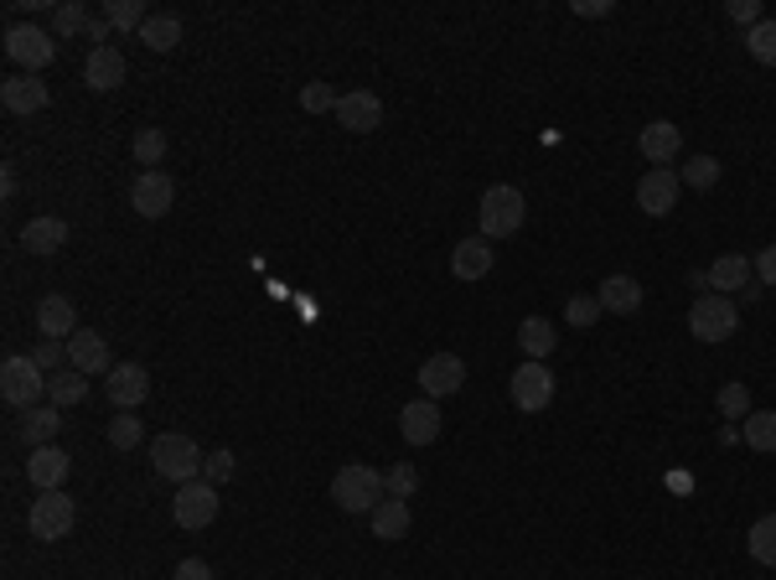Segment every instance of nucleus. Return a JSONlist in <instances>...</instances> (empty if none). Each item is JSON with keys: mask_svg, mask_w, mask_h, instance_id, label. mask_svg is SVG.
<instances>
[{"mask_svg": "<svg viewBox=\"0 0 776 580\" xmlns=\"http://www.w3.org/2000/svg\"><path fill=\"white\" fill-rule=\"evenodd\" d=\"M596 296H601V311H611V317L642 311V286H637L632 275H606L601 286H596Z\"/></svg>", "mask_w": 776, "mask_h": 580, "instance_id": "24", "label": "nucleus"}, {"mask_svg": "<svg viewBox=\"0 0 776 580\" xmlns=\"http://www.w3.org/2000/svg\"><path fill=\"white\" fill-rule=\"evenodd\" d=\"M73 524H79V503L68 498L63 487H58V493H42V498H32V508H27V529H32V539H42V545H52V539H68V534H73Z\"/></svg>", "mask_w": 776, "mask_h": 580, "instance_id": "5", "label": "nucleus"}, {"mask_svg": "<svg viewBox=\"0 0 776 580\" xmlns=\"http://www.w3.org/2000/svg\"><path fill=\"white\" fill-rule=\"evenodd\" d=\"M389 498V487H383V472L379 467H363V462H352L332 477V503L342 514H373L379 503Z\"/></svg>", "mask_w": 776, "mask_h": 580, "instance_id": "1", "label": "nucleus"}, {"mask_svg": "<svg viewBox=\"0 0 776 580\" xmlns=\"http://www.w3.org/2000/svg\"><path fill=\"white\" fill-rule=\"evenodd\" d=\"M68 244V218L58 213H37L32 224L21 228V249H32V255H58Z\"/></svg>", "mask_w": 776, "mask_h": 580, "instance_id": "23", "label": "nucleus"}, {"mask_svg": "<svg viewBox=\"0 0 776 580\" xmlns=\"http://www.w3.org/2000/svg\"><path fill=\"white\" fill-rule=\"evenodd\" d=\"M32 363H37V369H42V373H48V369H68V342H52V338H42V342H37V348H32Z\"/></svg>", "mask_w": 776, "mask_h": 580, "instance_id": "42", "label": "nucleus"}, {"mask_svg": "<svg viewBox=\"0 0 776 580\" xmlns=\"http://www.w3.org/2000/svg\"><path fill=\"white\" fill-rule=\"evenodd\" d=\"M751 275H756V270H751V259H745V255H720L710 265V290H720V296L745 290V286H751Z\"/></svg>", "mask_w": 776, "mask_h": 580, "instance_id": "28", "label": "nucleus"}, {"mask_svg": "<svg viewBox=\"0 0 776 580\" xmlns=\"http://www.w3.org/2000/svg\"><path fill=\"white\" fill-rule=\"evenodd\" d=\"M6 58L17 68H27V73H42V68L58 58V37L42 32V27L17 21V27H6Z\"/></svg>", "mask_w": 776, "mask_h": 580, "instance_id": "8", "label": "nucleus"}, {"mask_svg": "<svg viewBox=\"0 0 776 580\" xmlns=\"http://www.w3.org/2000/svg\"><path fill=\"white\" fill-rule=\"evenodd\" d=\"M570 11L575 17H617V0H570Z\"/></svg>", "mask_w": 776, "mask_h": 580, "instance_id": "47", "label": "nucleus"}, {"mask_svg": "<svg viewBox=\"0 0 776 580\" xmlns=\"http://www.w3.org/2000/svg\"><path fill=\"white\" fill-rule=\"evenodd\" d=\"M725 17H730V21H741L745 32H751L756 21H766V11H761V0H730V6H725Z\"/></svg>", "mask_w": 776, "mask_h": 580, "instance_id": "45", "label": "nucleus"}, {"mask_svg": "<svg viewBox=\"0 0 776 580\" xmlns=\"http://www.w3.org/2000/svg\"><path fill=\"white\" fill-rule=\"evenodd\" d=\"M89 400V373H79L73 363L58 373H48V404H58V410H73V404Z\"/></svg>", "mask_w": 776, "mask_h": 580, "instance_id": "25", "label": "nucleus"}, {"mask_svg": "<svg viewBox=\"0 0 776 580\" xmlns=\"http://www.w3.org/2000/svg\"><path fill=\"white\" fill-rule=\"evenodd\" d=\"M745 549H751V560H756V565H772V570H776V514H766V518L751 524Z\"/></svg>", "mask_w": 776, "mask_h": 580, "instance_id": "31", "label": "nucleus"}, {"mask_svg": "<svg viewBox=\"0 0 776 580\" xmlns=\"http://www.w3.org/2000/svg\"><path fill=\"white\" fill-rule=\"evenodd\" d=\"M518 348H524V358H534V363H544V358L559 348V332L544 317H528L524 327H518Z\"/></svg>", "mask_w": 776, "mask_h": 580, "instance_id": "29", "label": "nucleus"}, {"mask_svg": "<svg viewBox=\"0 0 776 580\" xmlns=\"http://www.w3.org/2000/svg\"><path fill=\"white\" fill-rule=\"evenodd\" d=\"M741 441L751 446V452H761V456H776V410H751V415H745Z\"/></svg>", "mask_w": 776, "mask_h": 580, "instance_id": "30", "label": "nucleus"}, {"mask_svg": "<svg viewBox=\"0 0 776 580\" xmlns=\"http://www.w3.org/2000/svg\"><path fill=\"white\" fill-rule=\"evenodd\" d=\"M68 363H73V369L79 373H104V379H110L114 373V358H110V342L99 338V332H73V338H68Z\"/></svg>", "mask_w": 776, "mask_h": 580, "instance_id": "21", "label": "nucleus"}, {"mask_svg": "<svg viewBox=\"0 0 776 580\" xmlns=\"http://www.w3.org/2000/svg\"><path fill=\"white\" fill-rule=\"evenodd\" d=\"M58 431H63V410H58V404H37V410H27V420H21V441H27V446H52Z\"/></svg>", "mask_w": 776, "mask_h": 580, "instance_id": "27", "label": "nucleus"}, {"mask_svg": "<svg viewBox=\"0 0 776 580\" xmlns=\"http://www.w3.org/2000/svg\"><path fill=\"white\" fill-rule=\"evenodd\" d=\"M399 431H404V441H410V446H435V435H441V404H435V400L404 404Z\"/></svg>", "mask_w": 776, "mask_h": 580, "instance_id": "22", "label": "nucleus"}, {"mask_svg": "<svg viewBox=\"0 0 776 580\" xmlns=\"http://www.w3.org/2000/svg\"><path fill=\"white\" fill-rule=\"evenodd\" d=\"M383 487H389V498H414V487H420V472H414V462H394V467L383 472Z\"/></svg>", "mask_w": 776, "mask_h": 580, "instance_id": "40", "label": "nucleus"}, {"mask_svg": "<svg viewBox=\"0 0 776 580\" xmlns=\"http://www.w3.org/2000/svg\"><path fill=\"white\" fill-rule=\"evenodd\" d=\"M679 172L673 166H652L648 177L637 182V208L648 213V218H668V213L679 208Z\"/></svg>", "mask_w": 776, "mask_h": 580, "instance_id": "10", "label": "nucleus"}, {"mask_svg": "<svg viewBox=\"0 0 776 580\" xmlns=\"http://www.w3.org/2000/svg\"><path fill=\"white\" fill-rule=\"evenodd\" d=\"M751 270H756L761 286H776V244H766V249L751 259Z\"/></svg>", "mask_w": 776, "mask_h": 580, "instance_id": "46", "label": "nucleus"}, {"mask_svg": "<svg viewBox=\"0 0 776 580\" xmlns=\"http://www.w3.org/2000/svg\"><path fill=\"white\" fill-rule=\"evenodd\" d=\"M104 389H110V404L114 410H141L145 394H151V373L141 369V363H114V373L104 379Z\"/></svg>", "mask_w": 776, "mask_h": 580, "instance_id": "16", "label": "nucleus"}, {"mask_svg": "<svg viewBox=\"0 0 776 580\" xmlns=\"http://www.w3.org/2000/svg\"><path fill=\"white\" fill-rule=\"evenodd\" d=\"M466 384V363L456 353H435L420 363V389H425V400H445V394H456Z\"/></svg>", "mask_w": 776, "mask_h": 580, "instance_id": "15", "label": "nucleus"}, {"mask_svg": "<svg viewBox=\"0 0 776 580\" xmlns=\"http://www.w3.org/2000/svg\"><path fill=\"white\" fill-rule=\"evenodd\" d=\"M679 182L683 187H694V193H710L714 182H720V162H714V156H689L683 172H679Z\"/></svg>", "mask_w": 776, "mask_h": 580, "instance_id": "36", "label": "nucleus"}, {"mask_svg": "<svg viewBox=\"0 0 776 580\" xmlns=\"http://www.w3.org/2000/svg\"><path fill=\"white\" fill-rule=\"evenodd\" d=\"M135 37H141L151 52H172L176 42H182V21H176V17H151Z\"/></svg>", "mask_w": 776, "mask_h": 580, "instance_id": "32", "label": "nucleus"}, {"mask_svg": "<svg viewBox=\"0 0 776 580\" xmlns=\"http://www.w3.org/2000/svg\"><path fill=\"white\" fill-rule=\"evenodd\" d=\"M689 332H694L699 342H730L735 332H741V307L730 301V296H720V290H704L694 307H689Z\"/></svg>", "mask_w": 776, "mask_h": 580, "instance_id": "3", "label": "nucleus"}, {"mask_svg": "<svg viewBox=\"0 0 776 580\" xmlns=\"http://www.w3.org/2000/svg\"><path fill=\"white\" fill-rule=\"evenodd\" d=\"M176 203V182L166 172H141V177L130 182V208L141 213V218H166Z\"/></svg>", "mask_w": 776, "mask_h": 580, "instance_id": "11", "label": "nucleus"}, {"mask_svg": "<svg viewBox=\"0 0 776 580\" xmlns=\"http://www.w3.org/2000/svg\"><path fill=\"white\" fill-rule=\"evenodd\" d=\"M83 83L94 89V94H114L120 83H125V52L114 48H94L89 52V63H83Z\"/></svg>", "mask_w": 776, "mask_h": 580, "instance_id": "18", "label": "nucleus"}, {"mask_svg": "<svg viewBox=\"0 0 776 580\" xmlns=\"http://www.w3.org/2000/svg\"><path fill=\"white\" fill-rule=\"evenodd\" d=\"M476 218H482V239H513L518 228H524L528 218V203L518 187H507V182H497V187H487L482 193V208H476Z\"/></svg>", "mask_w": 776, "mask_h": 580, "instance_id": "2", "label": "nucleus"}, {"mask_svg": "<svg viewBox=\"0 0 776 580\" xmlns=\"http://www.w3.org/2000/svg\"><path fill=\"white\" fill-rule=\"evenodd\" d=\"M368 529H373V539H404V534H410V503L383 498L379 508L368 514Z\"/></svg>", "mask_w": 776, "mask_h": 580, "instance_id": "26", "label": "nucleus"}, {"mask_svg": "<svg viewBox=\"0 0 776 580\" xmlns=\"http://www.w3.org/2000/svg\"><path fill=\"white\" fill-rule=\"evenodd\" d=\"M337 99H342V94H337L332 83H306V89H301V110L306 114H337Z\"/></svg>", "mask_w": 776, "mask_h": 580, "instance_id": "41", "label": "nucleus"}, {"mask_svg": "<svg viewBox=\"0 0 776 580\" xmlns=\"http://www.w3.org/2000/svg\"><path fill=\"white\" fill-rule=\"evenodd\" d=\"M172 518L182 529H207L218 518V487L213 483H182L172 498Z\"/></svg>", "mask_w": 776, "mask_h": 580, "instance_id": "9", "label": "nucleus"}, {"mask_svg": "<svg viewBox=\"0 0 776 580\" xmlns=\"http://www.w3.org/2000/svg\"><path fill=\"white\" fill-rule=\"evenodd\" d=\"M720 415H730V420L751 415V389H745V384H725V389H720Z\"/></svg>", "mask_w": 776, "mask_h": 580, "instance_id": "43", "label": "nucleus"}, {"mask_svg": "<svg viewBox=\"0 0 776 580\" xmlns=\"http://www.w3.org/2000/svg\"><path fill=\"white\" fill-rule=\"evenodd\" d=\"M637 145H642V156H648L652 166H668L683 156V130L673 125V120H652V125H642Z\"/></svg>", "mask_w": 776, "mask_h": 580, "instance_id": "19", "label": "nucleus"}, {"mask_svg": "<svg viewBox=\"0 0 776 580\" xmlns=\"http://www.w3.org/2000/svg\"><path fill=\"white\" fill-rule=\"evenodd\" d=\"M151 467H156V477H166V483H197V472L207 467V456L197 452V441H187V435H156V446H151Z\"/></svg>", "mask_w": 776, "mask_h": 580, "instance_id": "4", "label": "nucleus"}, {"mask_svg": "<svg viewBox=\"0 0 776 580\" xmlns=\"http://www.w3.org/2000/svg\"><path fill=\"white\" fill-rule=\"evenodd\" d=\"M130 151H135V162H141L145 172H161V162H166V135H161L156 125H145L141 135H135V145H130Z\"/></svg>", "mask_w": 776, "mask_h": 580, "instance_id": "35", "label": "nucleus"}, {"mask_svg": "<svg viewBox=\"0 0 776 580\" xmlns=\"http://www.w3.org/2000/svg\"><path fill=\"white\" fill-rule=\"evenodd\" d=\"M37 332H42V338H52V342L73 338V332H79V311H73V301H68V296H58V290H52V296H42V301H37Z\"/></svg>", "mask_w": 776, "mask_h": 580, "instance_id": "20", "label": "nucleus"}, {"mask_svg": "<svg viewBox=\"0 0 776 580\" xmlns=\"http://www.w3.org/2000/svg\"><path fill=\"white\" fill-rule=\"evenodd\" d=\"M507 394H513V404H518L524 415L549 410V404H555V373H549V363L524 358V363L513 369V379H507Z\"/></svg>", "mask_w": 776, "mask_h": 580, "instance_id": "7", "label": "nucleus"}, {"mask_svg": "<svg viewBox=\"0 0 776 580\" xmlns=\"http://www.w3.org/2000/svg\"><path fill=\"white\" fill-rule=\"evenodd\" d=\"M141 441H145L141 415H114L110 420V446H114V452H135Z\"/></svg>", "mask_w": 776, "mask_h": 580, "instance_id": "38", "label": "nucleus"}, {"mask_svg": "<svg viewBox=\"0 0 776 580\" xmlns=\"http://www.w3.org/2000/svg\"><path fill=\"white\" fill-rule=\"evenodd\" d=\"M89 11H83V0H63V6H52V37H79L89 32Z\"/></svg>", "mask_w": 776, "mask_h": 580, "instance_id": "34", "label": "nucleus"}, {"mask_svg": "<svg viewBox=\"0 0 776 580\" xmlns=\"http://www.w3.org/2000/svg\"><path fill=\"white\" fill-rule=\"evenodd\" d=\"M0 104H6V114H42L52 104V94L37 73H11L0 83Z\"/></svg>", "mask_w": 776, "mask_h": 580, "instance_id": "14", "label": "nucleus"}, {"mask_svg": "<svg viewBox=\"0 0 776 580\" xmlns=\"http://www.w3.org/2000/svg\"><path fill=\"white\" fill-rule=\"evenodd\" d=\"M0 400L11 410H37L48 400V373L37 369L32 358H6L0 363Z\"/></svg>", "mask_w": 776, "mask_h": 580, "instance_id": "6", "label": "nucleus"}, {"mask_svg": "<svg viewBox=\"0 0 776 580\" xmlns=\"http://www.w3.org/2000/svg\"><path fill=\"white\" fill-rule=\"evenodd\" d=\"M172 580H213V565H207V560H182Z\"/></svg>", "mask_w": 776, "mask_h": 580, "instance_id": "48", "label": "nucleus"}, {"mask_svg": "<svg viewBox=\"0 0 776 580\" xmlns=\"http://www.w3.org/2000/svg\"><path fill=\"white\" fill-rule=\"evenodd\" d=\"M234 467H238V462H234V452H207L203 483H213V487H218V483H228V477H234Z\"/></svg>", "mask_w": 776, "mask_h": 580, "instance_id": "44", "label": "nucleus"}, {"mask_svg": "<svg viewBox=\"0 0 776 580\" xmlns=\"http://www.w3.org/2000/svg\"><path fill=\"white\" fill-rule=\"evenodd\" d=\"M68 467H73V456L52 441V446H32V456H27V483L37 487V493H58V487L68 483Z\"/></svg>", "mask_w": 776, "mask_h": 580, "instance_id": "12", "label": "nucleus"}, {"mask_svg": "<svg viewBox=\"0 0 776 580\" xmlns=\"http://www.w3.org/2000/svg\"><path fill=\"white\" fill-rule=\"evenodd\" d=\"M104 21H110L114 32H141L145 21H151V11H145V0H110Z\"/></svg>", "mask_w": 776, "mask_h": 580, "instance_id": "33", "label": "nucleus"}, {"mask_svg": "<svg viewBox=\"0 0 776 580\" xmlns=\"http://www.w3.org/2000/svg\"><path fill=\"white\" fill-rule=\"evenodd\" d=\"M337 125L352 130V135H373L383 125V99L368 94V89H352V94L337 99Z\"/></svg>", "mask_w": 776, "mask_h": 580, "instance_id": "13", "label": "nucleus"}, {"mask_svg": "<svg viewBox=\"0 0 776 580\" xmlns=\"http://www.w3.org/2000/svg\"><path fill=\"white\" fill-rule=\"evenodd\" d=\"M745 48H751V58H756V63L776 68V21H772V17L756 21V27L745 32Z\"/></svg>", "mask_w": 776, "mask_h": 580, "instance_id": "37", "label": "nucleus"}, {"mask_svg": "<svg viewBox=\"0 0 776 580\" xmlns=\"http://www.w3.org/2000/svg\"><path fill=\"white\" fill-rule=\"evenodd\" d=\"M492 265H497V249H492V239H482V234H472V239H461L456 249H451V275H456V280H487Z\"/></svg>", "mask_w": 776, "mask_h": 580, "instance_id": "17", "label": "nucleus"}, {"mask_svg": "<svg viewBox=\"0 0 776 580\" xmlns=\"http://www.w3.org/2000/svg\"><path fill=\"white\" fill-rule=\"evenodd\" d=\"M565 322L590 332V327L601 322V296H570V301H565Z\"/></svg>", "mask_w": 776, "mask_h": 580, "instance_id": "39", "label": "nucleus"}]
</instances>
